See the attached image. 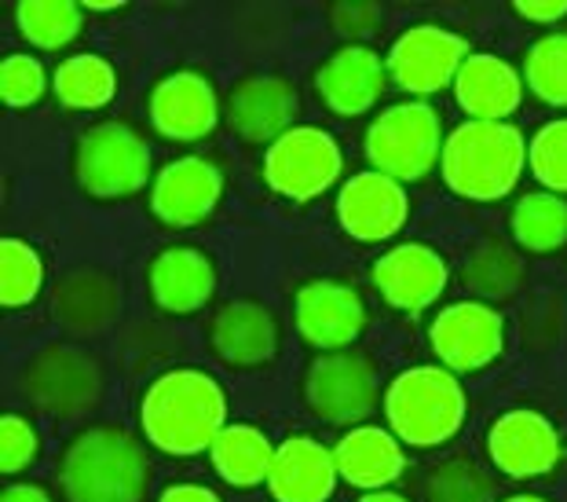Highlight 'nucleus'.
Here are the masks:
<instances>
[{"mask_svg": "<svg viewBox=\"0 0 567 502\" xmlns=\"http://www.w3.org/2000/svg\"><path fill=\"white\" fill-rule=\"evenodd\" d=\"M527 165L553 195L567 191V117L538 129V136L527 143Z\"/></svg>", "mask_w": 567, "mask_h": 502, "instance_id": "obj_34", "label": "nucleus"}, {"mask_svg": "<svg viewBox=\"0 0 567 502\" xmlns=\"http://www.w3.org/2000/svg\"><path fill=\"white\" fill-rule=\"evenodd\" d=\"M48 85L44 66L33 55H8L0 63V95L8 106H30L41 100Z\"/></svg>", "mask_w": 567, "mask_h": 502, "instance_id": "obj_35", "label": "nucleus"}, {"mask_svg": "<svg viewBox=\"0 0 567 502\" xmlns=\"http://www.w3.org/2000/svg\"><path fill=\"white\" fill-rule=\"evenodd\" d=\"M305 400L322 422L355 426L378 403V370L359 352L319 356L305 375Z\"/></svg>", "mask_w": 567, "mask_h": 502, "instance_id": "obj_8", "label": "nucleus"}, {"mask_svg": "<svg viewBox=\"0 0 567 502\" xmlns=\"http://www.w3.org/2000/svg\"><path fill=\"white\" fill-rule=\"evenodd\" d=\"M341 143L316 125H293L264 154V181L286 198H316L341 176Z\"/></svg>", "mask_w": 567, "mask_h": 502, "instance_id": "obj_7", "label": "nucleus"}, {"mask_svg": "<svg viewBox=\"0 0 567 502\" xmlns=\"http://www.w3.org/2000/svg\"><path fill=\"white\" fill-rule=\"evenodd\" d=\"M524 279V260L505 243L480 246L465 265V286L476 297H509Z\"/></svg>", "mask_w": 567, "mask_h": 502, "instance_id": "obj_32", "label": "nucleus"}, {"mask_svg": "<svg viewBox=\"0 0 567 502\" xmlns=\"http://www.w3.org/2000/svg\"><path fill=\"white\" fill-rule=\"evenodd\" d=\"M384 418L403 444L436 448L465 422V392L443 367H410L384 392Z\"/></svg>", "mask_w": 567, "mask_h": 502, "instance_id": "obj_4", "label": "nucleus"}, {"mask_svg": "<svg viewBox=\"0 0 567 502\" xmlns=\"http://www.w3.org/2000/svg\"><path fill=\"white\" fill-rule=\"evenodd\" d=\"M443 181L465 198H502L527 165L524 133L509 122H462L443 140Z\"/></svg>", "mask_w": 567, "mask_h": 502, "instance_id": "obj_3", "label": "nucleus"}, {"mask_svg": "<svg viewBox=\"0 0 567 502\" xmlns=\"http://www.w3.org/2000/svg\"><path fill=\"white\" fill-rule=\"evenodd\" d=\"M373 283H378L381 297L392 308L421 313V308H429L443 294L446 265L432 246L403 243L378 257V265H373Z\"/></svg>", "mask_w": 567, "mask_h": 502, "instance_id": "obj_18", "label": "nucleus"}, {"mask_svg": "<svg viewBox=\"0 0 567 502\" xmlns=\"http://www.w3.org/2000/svg\"><path fill=\"white\" fill-rule=\"evenodd\" d=\"M300 338L311 341L316 349H344L348 341H355L367 327V308L352 286L316 279L297 290L293 308Z\"/></svg>", "mask_w": 567, "mask_h": 502, "instance_id": "obj_13", "label": "nucleus"}, {"mask_svg": "<svg viewBox=\"0 0 567 502\" xmlns=\"http://www.w3.org/2000/svg\"><path fill=\"white\" fill-rule=\"evenodd\" d=\"M454 95L473 122H505L520 106V74L498 55H468L454 78Z\"/></svg>", "mask_w": 567, "mask_h": 502, "instance_id": "obj_23", "label": "nucleus"}, {"mask_svg": "<svg viewBox=\"0 0 567 502\" xmlns=\"http://www.w3.org/2000/svg\"><path fill=\"white\" fill-rule=\"evenodd\" d=\"M516 11L530 22H557L567 16V0H516Z\"/></svg>", "mask_w": 567, "mask_h": 502, "instance_id": "obj_37", "label": "nucleus"}, {"mask_svg": "<svg viewBox=\"0 0 567 502\" xmlns=\"http://www.w3.org/2000/svg\"><path fill=\"white\" fill-rule=\"evenodd\" d=\"M429 502H494V481L473 459H451L432 470Z\"/></svg>", "mask_w": 567, "mask_h": 502, "instance_id": "obj_33", "label": "nucleus"}, {"mask_svg": "<svg viewBox=\"0 0 567 502\" xmlns=\"http://www.w3.org/2000/svg\"><path fill=\"white\" fill-rule=\"evenodd\" d=\"M491 459L509 477H542L560 462V437L538 411H509L491 426Z\"/></svg>", "mask_w": 567, "mask_h": 502, "instance_id": "obj_16", "label": "nucleus"}, {"mask_svg": "<svg viewBox=\"0 0 567 502\" xmlns=\"http://www.w3.org/2000/svg\"><path fill=\"white\" fill-rule=\"evenodd\" d=\"M52 85L66 106H74V111H95V106L114 100L117 74L103 55L84 52V55H70L66 63H59Z\"/></svg>", "mask_w": 567, "mask_h": 502, "instance_id": "obj_26", "label": "nucleus"}, {"mask_svg": "<svg viewBox=\"0 0 567 502\" xmlns=\"http://www.w3.org/2000/svg\"><path fill=\"white\" fill-rule=\"evenodd\" d=\"M16 22L22 38L38 48H63L81 33V4L66 0H22L16 8Z\"/></svg>", "mask_w": 567, "mask_h": 502, "instance_id": "obj_29", "label": "nucleus"}, {"mask_svg": "<svg viewBox=\"0 0 567 502\" xmlns=\"http://www.w3.org/2000/svg\"><path fill=\"white\" fill-rule=\"evenodd\" d=\"M55 313H59V319L70 322V327H78V330L100 327V322H106L114 313V283L106 279L103 272L74 275V279H66L63 286H59Z\"/></svg>", "mask_w": 567, "mask_h": 502, "instance_id": "obj_28", "label": "nucleus"}, {"mask_svg": "<svg viewBox=\"0 0 567 502\" xmlns=\"http://www.w3.org/2000/svg\"><path fill=\"white\" fill-rule=\"evenodd\" d=\"M367 154L373 173L392 181H421L443 154L440 114L425 100L395 103L367 129Z\"/></svg>", "mask_w": 567, "mask_h": 502, "instance_id": "obj_5", "label": "nucleus"}, {"mask_svg": "<svg viewBox=\"0 0 567 502\" xmlns=\"http://www.w3.org/2000/svg\"><path fill=\"white\" fill-rule=\"evenodd\" d=\"M44 283V260L22 238H0V301L8 308H22L38 297Z\"/></svg>", "mask_w": 567, "mask_h": 502, "instance_id": "obj_30", "label": "nucleus"}, {"mask_svg": "<svg viewBox=\"0 0 567 502\" xmlns=\"http://www.w3.org/2000/svg\"><path fill=\"white\" fill-rule=\"evenodd\" d=\"M0 502H52V499H48V492L38 484H11V488H4Z\"/></svg>", "mask_w": 567, "mask_h": 502, "instance_id": "obj_39", "label": "nucleus"}, {"mask_svg": "<svg viewBox=\"0 0 567 502\" xmlns=\"http://www.w3.org/2000/svg\"><path fill=\"white\" fill-rule=\"evenodd\" d=\"M363 502H406V499L395 492H370V495H363Z\"/></svg>", "mask_w": 567, "mask_h": 502, "instance_id": "obj_41", "label": "nucleus"}, {"mask_svg": "<svg viewBox=\"0 0 567 502\" xmlns=\"http://www.w3.org/2000/svg\"><path fill=\"white\" fill-rule=\"evenodd\" d=\"M465 59H468V44L457 38V33L425 22V27H410L403 38L392 44L389 63L384 66H389L395 85L425 100V95L443 92L451 85Z\"/></svg>", "mask_w": 567, "mask_h": 502, "instance_id": "obj_10", "label": "nucleus"}, {"mask_svg": "<svg viewBox=\"0 0 567 502\" xmlns=\"http://www.w3.org/2000/svg\"><path fill=\"white\" fill-rule=\"evenodd\" d=\"M406 191L384 173H359L337 195V221L359 243H381L406 224Z\"/></svg>", "mask_w": 567, "mask_h": 502, "instance_id": "obj_14", "label": "nucleus"}, {"mask_svg": "<svg viewBox=\"0 0 567 502\" xmlns=\"http://www.w3.org/2000/svg\"><path fill=\"white\" fill-rule=\"evenodd\" d=\"M151 297L165 313H195L216 290L213 260L195 246H168L151 260Z\"/></svg>", "mask_w": 567, "mask_h": 502, "instance_id": "obj_22", "label": "nucleus"}, {"mask_svg": "<svg viewBox=\"0 0 567 502\" xmlns=\"http://www.w3.org/2000/svg\"><path fill=\"white\" fill-rule=\"evenodd\" d=\"M84 8H92V11H114V8H122V0H84Z\"/></svg>", "mask_w": 567, "mask_h": 502, "instance_id": "obj_40", "label": "nucleus"}, {"mask_svg": "<svg viewBox=\"0 0 567 502\" xmlns=\"http://www.w3.org/2000/svg\"><path fill=\"white\" fill-rule=\"evenodd\" d=\"M59 484L70 502H143L151 462L140 440L117 426H92L74 437L59 462Z\"/></svg>", "mask_w": 567, "mask_h": 502, "instance_id": "obj_2", "label": "nucleus"}, {"mask_svg": "<svg viewBox=\"0 0 567 502\" xmlns=\"http://www.w3.org/2000/svg\"><path fill=\"white\" fill-rule=\"evenodd\" d=\"M22 386L38 408L52 414H78L103 397V370L89 352L52 345L27 363Z\"/></svg>", "mask_w": 567, "mask_h": 502, "instance_id": "obj_9", "label": "nucleus"}, {"mask_svg": "<svg viewBox=\"0 0 567 502\" xmlns=\"http://www.w3.org/2000/svg\"><path fill=\"white\" fill-rule=\"evenodd\" d=\"M505 502H546V499H538V495H516V499H505Z\"/></svg>", "mask_w": 567, "mask_h": 502, "instance_id": "obj_42", "label": "nucleus"}, {"mask_svg": "<svg viewBox=\"0 0 567 502\" xmlns=\"http://www.w3.org/2000/svg\"><path fill=\"white\" fill-rule=\"evenodd\" d=\"M38 455V433L22 414H4L0 418V470L19 473L27 470Z\"/></svg>", "mask_w": 567, "mask_h": 502, "instance_id": "obj_36", "label": "nucleus"}, {"mask_svg": "<svg viewBox=\"0 0 567 502\" xmlns=\"http://www.w3.org/2000/svg\"><path fill=\"white\" fill-rule=\"evenodd\" d=\"M147 114L168 140H202L220 122V100L198 70H176L154 85Z\"/></svg>", "mask_w": 567, "mask_h": 502, "instance_id": "obj_15", "label": "nucleus"}, {"mask_svg": "<svg viewBox=\"0 0 567 502\" xmlns=\"http://www.w3.org/2000/svg\"><path fill=\"white\" fill-rule=\"evenodd\" d=\"M209 451H213L216 473H220L227 484H235V488L268 484L275 444L257 426H224Z\"/></svg>", "mask_w": 567, "mask_h": 502, "instance_id": "obj_25", "label": "nucleus"}, {"mask_svg": "<svg viewBox=\"0 0 567 502\" xmlns=\"http://www.w3.org/2000/svg\"><path fill=\"white\" fill-rule=\"evenodd\" d=\"M158 502H224V499L205 484H173L165 488Z\"/></svg>", "mask_w": 567, "mask_h": 502, "instance_id": "obj_38", "label": "nucleus"}, {"mask_svg": "<svg viewBox=\"0 0 567 502\" xmlns=\"http://www.w3.org/2000/svg\"><path fill=\"white\" fill-rule=\"evenodd\" d=\"M524 78L549 106H567V33H549L527 48Z\"/></svg>", "mask_w": 567, "mask_h": 502, "instance_id": "obj_31", "label": "nucleus"}, {"mask_svg": "<svg viewBox=\"0 0 567 502\" xmlns=\"http://www.w3.org/2000/svg\"><path fill=\"white\" fill-rule=\"evenodd\" d=\"M293 117L297 92L286 78H246L227 95V125L249 143H275L293 129Z\"/></svg>", "mask_w": 567, "mask_h": 502, "instance_id": "obj_17", "label": "nucleus"}, {"mask_svg": "<svg viewBox=\"0 0 567 502\" xmlns=\"http://www.w3.org/2000/svg\"><path fill=\"white\" fill-rule=\"evenodd\" d=\"M74 173L92 198H125L151 181V147L136 129L100 122L78 140Z\"/></svg>", "mask_w": 567, "mask_h": 502, "instance_id": "obj_6", "label": "nucleus"}, {"mask_svg": "<svg viewBox=\"0 0 567 502\" xmlns=\"http://www.w3.org/2000/svg\"><path fill=\"white\" fill-rule=\"evenodd\" d=\"M384 74H389V66L381 63V55L373 52V48L348 44L326 59L316 85H319L322 103L330 106L333 114L355 117L381 100Z\"/></svg>", "mask_w": 567, "mask_h": 502, "instance_id": "obj_20", "label": "nucleus"}, {"mask_svg": "<svg viewBox=\"0 0 567 502\" xmlns=\"http://www.w3.org/2000/svg\"><path fill=\"white\" fill-rule=\"evenodd\" d=\"M140 422L165 455H195L227 426V397L205 370H168L143 397Z\"/></svg>", "mask_w": 567, "mask_h": 502, "instance_id": "obj_1", "label": "nucleus"}, {"mask_svg": "<svg viewBox=\"0 0 567 502\" xmlns=\"http://www.w3.org/2000/svg\"><path fill=\"white\" fill-rule=\"evenodd\" d=\"M333 459H337V473L348 484L363 488V492H384L406 465L403 440L378 426L348 429L341 444L333 448Z\"/></svg>", "mask_w": 567, "mask_h": 502, "instance_id": "obj_24", "label": "nucleus"}, {"mask_svg": "<svg viewBox=\"0 0 567 502\" xmlns=\"http://www.w3.org/2000/svg\"><path fill=\"white\" fill-rule=\"evenodd\" d=\"M513 235L516 243L535 249V254L560 249L567 243V202L553 191L524 195L513 209Z\"/></svg>", "mask_w": 567, "mask_h": 502, "instance_id": "obj_27", "label": "nucleus"}, {"mask_svg": "<svg viewBox=\"0 0 567 502\" xmlns=\"http://www.w3.org/2000/svg\"><path fill=\"white\" fill-rule=\"evenodd\" d=\"M337 459L311 437H289L275 448L268 492L275 502H326L337 484Z\"/></svg>", "mask_w": 567, "mask_h": 502, "instance_id": "obj_19", "label": "nucleus"}, {"mask_svg": "<svg viewBox=\"0 0 567 502\" xmlns=\"http://www.w3.org/2000/svg\"><path fill=\"white\" fill-rule=\"evenodd\" d=\"M502 316L484 301H457L432 322V349L451 370H480L502 352Z\"/></svg>", "mask_w": 567, "mask_h": 502, "instance_id": "obj_12", "label": "nucleus"}, {"mask_svg": "<svg viewBox=\"0 0 567 502\" xmlns=\"http://www.w3.org/2000/svg\"><path fill=\"white\" fill-rule=\"evenodd\" d=\"M220 195L224 173L216 170V162L202 158V154H187V158L168 162L158 173L151 187V209L168 228H195L220 206Z\"/></svg>", "mask_w": 567, "mask_h": 502, "instance_id": "obj_11", "label": "nucleus"}, {"mask_svg": "<svg viewBox=\"0 0 567 502\" xmlns=\"http://www.w3.org/2000/svg\"><path fill=\"white\" fill-rule=\"evenodd\" d=\"M209 341L224 363L260 367L279 349V322L257 301H231L209 322Z\"/></svg>", "mask_w": 567, "mask_h": 502, "instance_id": "obj_21", "label": "nucleus"}]
</instances>
